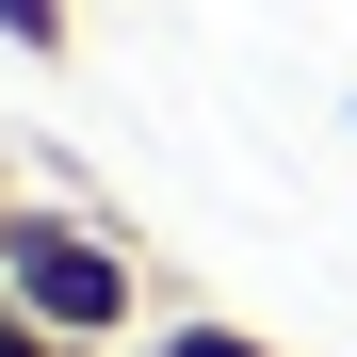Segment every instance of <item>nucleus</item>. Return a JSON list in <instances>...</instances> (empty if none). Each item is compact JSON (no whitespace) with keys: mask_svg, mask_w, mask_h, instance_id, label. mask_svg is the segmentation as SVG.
<instances>
[{"mask_svg":"<svg viewBox=\"0 0 357 357\" xmlns=\"http://www.w3.org/2000/svg\"><path fill=\"white\" fill-rule=\"evenodd\" d=\"M0 309H33L49 341H130L146 325V276H130V244L114 227H82V211H17L0 227Z\"/></svg>","mask_w":357,"mask_h":357,"instance_id":"1","label":"nucleus"},{"mask_svg":"<svg viewBox=\"0 0 357 357\" xmlns=\"http://www.w3.org/2000/svg\"><path fill=\"white\" fill-rule=\"evenodd\" d=\"M146 357H276V341H260V325H211V309H178V325H162Z\"/></svg>","mask_w":357,"mask_h":357,"instance_id":"2","label":"nucleus"},{"mask_svg":"<svg viewBox=\"0 0 357 357\" xmlns=\"http://www.w3.org/2000/svg\"><path fill=\"white\" fill-rule=\"evenodd\" d=\"M0 33H17L33 66H66V49H82V17H66V0H0Z\"/></svg>","mask_w":357,"mask_h":357,"instance_id":"3","label":"nucleus"},{"mask_svg":"<svg viewBox=\"0 0 357 357\" xmlns=\"http://www.w3.org/2000/svg\"><path fill=\"white\" fill-rule=\"evenodd\" d=\"M0 357H82V341H49L33 309H0Z\"/></svg>","mask_w":357,"mask_h":357,"instance_id":"4","label":"nucleus"},{"mask_svg":"<svg viewBox=\"0 0 357 357\" xmlns=\"http://www.w3.org/2000/svg\"><path fill=\"white\" fill-rule=\"evenodd\" d=\"M0 227H17V195H0Z\"/></svg>","mask_w":357,"mask_h":357,"instance_id":"5","label":"nucleus"}]
</instances>
